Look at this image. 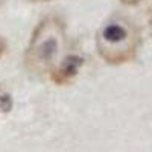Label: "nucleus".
I'll use <instances>...</instances> for the list:
<instances>
[{
    "mask_svg": "<svg viewBox=\"0 0 152 152\" xmlns=\"http://www.w3.org/2000/svg\"><path fill=\"white\" fill-rule=\"evenodd\" d=\"M138 43L135 26L125 17H111L97 35L99 52L111 62H120L132 56Z\"/></svg>",
    "mask_w": 152,
    "mask_h": 152,
    "instance_id": "1",
    "label": "nucleus"
},
{
    "mask_svg": "<svg viewBox=\"0 0 152 152\" xmlns=\"http://www.w3.org/2000/svg\"><path fill=\"white\" fill-rule=\"evenodd\" d=\"M62 32L58 23L46 21L32 37V44L28 50V62L34 69H49L55 61L62 47Z\"/></svg>",
    "mask_w": 152,
    "mask_h": 152,
    "instance_id": "2",
    "label": "nucleus"
},
{
    "mask_svg": "<svg viewBox=\"0 0 152 152\" xmlns=\"http://www.w3.org/2000/svg\"><path fill=\"white\" fill-rule=\"evenodd\" d=\"M82 66V58L81 56H76V55H70L67 56L64 61L61 62V67H59V72L62 76H73L78 73L79 67Z\"/></svg>",
    "mask_w": 152,
    "mask_h": 152,
    "instance_id": "3",
    "label": "nucleus"
}]
</instances>
